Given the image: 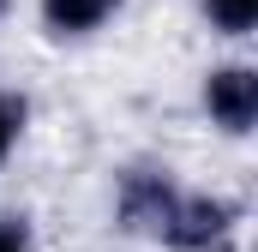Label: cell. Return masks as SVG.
I'll return each mask as SVG.
<instances>
[{"instance_id": "cell-5", "label": "cell", "mask_w": 258, "mask_h": 252, "mask_svg": "<svg viewBox=\"0 0 258 252\" xmlns=\"http://www.w3.org/2000/svg\"><path fill=\"white\" fill-rule=\"evenodd\" d=\"M204 6L222 30H252L258 24V0H204Z\"/></svg>"}, {"instance_id": "cell-1", "label": "cell", "mask_w": 258, "mask_h": 252, "mask_svg": "<svg viewBox=\"0 0 258 252\" xmlns=\"http://www.w3.org/2000/svg\"><path fill=\"white\" fill-rule=\"evenodd\" d=\"M228 222H234V210L216 204V198H174L162 234H168L174 246H186V252H204V246H216V240L228 234Z\"/></svg>"}, {"instance_id": "cell-4", "label": "cell", "mask_w": 258, "mask_h": 252, "mask_svg": "<svg viewBox=\"0 0 258 252\" xmlns=\"http://www.w3.org/2000/svg\"><path fill=\"white\" fill-rule=\"evenodd\" d=\"M114 6H120V0H48L42 12H48L54 30H96Z\"/></svg>"}, {"instance_id": "cell-8", "label": "cell", "mask_w": 258, "mask_h": 252, "mask_svg": "<svg viewBox=\"0 0 258 252\" xmlns=\"http://www.w3.org/2000/svg\"><path fill=\"white\" fill-rule=\"evenodd\" d=\"M0 6H6V0H0Z\"/></svg>"}, {"instance_id": "cell-3", "label": "cell", "mask_w": 258, "mask_h": 252, "mask_svg": "<svg viewBox=\"0 0 258 252\" xmlns=\"http://www.w3.org/2000/svg\"><path fill=\"white\" fill-rule=\"evenodd\" d=\"M168 210H174L168 180H156V174H132V180H126V192H120V216H126L132 228H156V234H162Z\"/></svg>"}, {"instance_id": "cell-7", "label": "cell", "mask_w": 258, "mask_h": 252, "mask_svg": "<svg viewBox=\"0 0 258 252\" xmlns=\"http://www.w3.org/2000/svg\"><path fill=\"white\" fill-rule=\"evenodd\" d=\"M0 252H24V240L18 234H0Z\"/></svg>"}, {"instance_id": "cell-6", "label": "cell", "mask_w": 258, "mask_h": 252, "mask_svg": "<svg viewBox=\"0 0 258 252\" xmlns=\"http://www.w3.org/2000/svg\"><path fill=\"white\" fill-rule=\"evenodd\" d=\"M12 126H18V114L0 102V156H6V144H12Z\"/></svg>"}, {"instance_id": "cell-2", "label": "cell", "mask_w": 258, "mask_h": 252, "mask_svg": "<svg viewBox=\"0 0 258 252\" xmlns=\"http://www.w3.org/2000/svg\"><path fill=\"white\" fill-rule=\"evenodd\" d=\"M204 102H210V114L228 126V132H246L252 114H258V78L240 72V66H228V72H216L204 84Z\"/></svg>"}]
</instances>
